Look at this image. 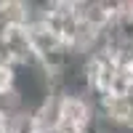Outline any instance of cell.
<instances>
[{
	"label": "cell",
	"instance_id": "277c9868",
	"mask_svg": "<svg viewBox=\"0 0 133 133\" xmlns=\"http://www.w3.org/2000/svg\"><path fill=\"white\" fill-rule=\"evenodd\" d=\"M0 133H8V130H5V123H3V120H0Z\"/></svg>",
	"mask_w": 133,
	"mask_h": 133
},
{
	"label": "cell",
	"instance_id": "7a4b0ae2",
	"mask_svg": "<svg viewBox=\"0 0 133 133\" xmlns=\"http://www.w3.org/2000/svg\"><path fill=\"white\" fill-rule=\"evenodd\" d=\"M32 120H35L40 133H56V128L61 123V93L53 91L45 101L32 112Z\"/></svg>",
	"mask_w": 133,
	"mask_h": 133
},
{
	"label": "cell",
	"instance_id": "3957f363",
	"mask_svg": "<svg viewBox=\"0 0 133 133\" xmlns=\"http://www.w3.org/2000/svg\"><path fill=\"white\" fill-rule=\"evenodd\" d=\"M19 112H24V107H21L19 101V96L14 88H5V91H0V120H11V117H16Z\"/></svg>",
	"mask_w": 133,
	"mask_h": 133
},
{
	"label": "cell",
	"instance_id": "6da1fadb",
	"mask_svg": "<svg viewBox=\"0 0 133 133\" xmlns=\"http://www.w3.org/2000/svg\"><path fill=\"white\" fill-rule=\"evenodd\" d=\"M0 45L5 48V53L11 56L14 66H27V64H37L35 61V51L29 43V29L27 27H8L0 35Z\"/></svg>",
	"mask_w": 133,
	"mask_h": 133
}]
</instances>
